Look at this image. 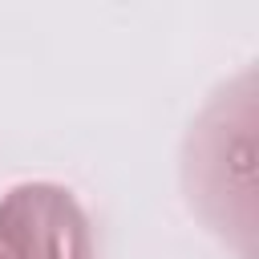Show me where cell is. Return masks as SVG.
<instances>
[{"instance_id": "1", "label": "cell", "mask_w": 259, "mask_h": 259, "mask_svg": "<svg viewBox=\"0 0 259 259\" xmlns=\"http://www.w3.org/2000/svg\"><path fill=\"white\" fill-rule=\"evenodd\" d=\"M0 235L24 259H85L77 206L49 186L16 190L0 210Z\"/></svg>"}]
</instances>
